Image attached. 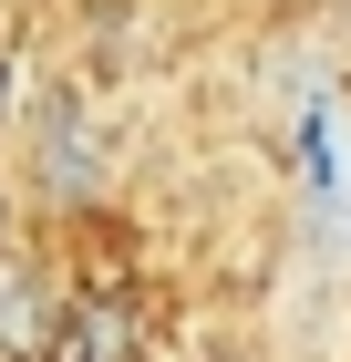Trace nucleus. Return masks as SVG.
I'll return each instance as SVG.
<instances>
[{"mask_svg": "<svg viewBox=\"0 0 351 362\" xmlns=\"http://www.w3.org/2000/svg\"><path fill=\"white\" fill-rule=\"evenodd\" d=\"M52 332H62V290L21 249H0V362H42Z\"/></svg>", "mask_w": 351, "mask_h": 362, "instance_id": "obj_1", "label": "nucleus"}, {"mask_svg": "<svg viewBox=\"0 0 351 362\" xmlns=\"http://www.w3.org/2000/svg\"><path fill=\"white\" fill-rule=\"evenodd\" d=\"M11 114H21V52L0 42V124H11Z\"/></svg>", "mask_w": 351, "mask_h": 362, "instance_id": "obj_2", "label": "nucleus"}, {"mask_svg": "<svg viewBox=\"0 0 351 362\" xmlns=\"http://www.w3.org/2000/svg\"><path fill=\"white\" fill-rule=\"evenodd\" d=\"M0 249H21V187L0 176Z\"/></svg>", "mask_w": 351, "mask_h": 362, "instance_id": "obj_3", "label": "nucleus"}]
</instances>
